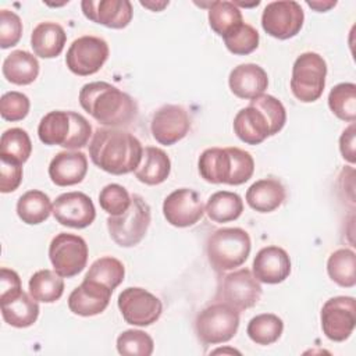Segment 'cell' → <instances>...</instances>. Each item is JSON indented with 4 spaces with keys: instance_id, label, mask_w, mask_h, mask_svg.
I'll use <instances>...</instances> for the list:
<instances>
[{
    "instance_id": "1",
    "label": "cell",
    "mask_w": 356,
    "mask_h": 356,
    "mask_svg": "<svg viewBox=\"0 0 356 356\" xmlns=\"http://www.w3.org/2000/svg\"><path fill=\"white\" fill-rule=\"evenodd\" d=\"M142 154L143 147L139 139L120 128H97L89 143L92 163L113 175L135 171Z\"/></svg>"
},
{
    "instance_id": "2",
    "label": "cell",
    "mask_w": 356,
    "mask_h": 356,
    "mask_svg": "<svg viewBox=\"0 0 356 356\" xmlns=\"http://www.w3.org/2000/svg\"><path fill=\"white\" fill-rule=\"evenodd\" d=\"M81 107L107 128H124L138 117V104L117 86L96 81L85 83L78 96Z\"/></svg>"
},
{
    "instance_id": "3",
    "label": "cell",
    "mask_w": 356,
    "mask_h": 356,
    "mask_svg": "<svg viewBox=\"0 0 356 356\" xmlns=\"http://www.w3.org/2000/svg\"><path fill=\"white\" fill-rule=\"evenodd\" d=\"M38 136L47 146H63L75 150L88 145L92 127L79 113L54 110L42 117L38 125Z\"/></svg>"
},
{
    "instance_id": "4",
    "label": "cell",
    "mask_w": 356,
    "mask_h": 356,
    "mask_svg": "<svg viewBox=\"0 0 356 356\" xmlns=\"http://www.w3.org/2000/svg\"><path fill=\"white\" fill-rule=\"evenodd\" d=\"M252 249L249 234L238 227L216 229L206 243L207 260L214 271L224 273L242 266Z\"/></svg>"
},
{
    "instance_id": "5",
    "label": "cell",
    "mask_w": 356,
    "mask_h": 356,
    "mask_svg": "<svg viewBox=\"0 0 356 356\" xmlns=\"http://www.w3.org/2000/svg\"><path fill=\"white\" fill-rule=\"evenodd\" d=\"M150 206L139 195H131V206L120 216H108L107 229L111 239L121 248L136 246L150 225Z\"/></svg>"
},
{
    "instance_id": "6",
    "label": "cell",
    "mask_w": 356,
    "mask_h": 356,
    "mask_svg": "<svg viewBox=\"0 0 356 356\" xmlns=\"http://www.w3.org/2000/svg\"><path fill=\"white\" fill-rule=\"evenodd\" d=\"M239 328V312L224 302L204 307L195 320V331L204 345L224 343L232 339Z\"/></svg>"
},
{
    "instance_id": "7",
    "label": "cell",
    "mask_w": 356,
    "mask_h": 356,
    "mask_svg": "<svg viewBox=\"0 0 356 356\" xmlns=\"http://www.w3.org/2000/svg\"><path fill=\"white\" fill-rule=\"evenodd\" d=\"M327 76L325 60L314 51H305L293 63L291 90L303 103H313L323 95Z\"/></svg>"
},
{
    "instance_id": "8",
    "label": "cell",
    "mask_w": 356,
    "mask_h": 356,
    "mask_svg": "<svg viewBox=\"0 0 356 356\" xmlns=\"http://www.w3.org/2000/svg\"><path fill=\"white\" fill-rule=\"evenodd\" d=\"M88 245L85 239L75 234L60 232L49 246V259L54 271L63 278L78 275L88 263Z\"/></svg>"
},
{
    "instance_id": "9",
    "label": "cell",
    "mask_w": 356,
    "mask_h": 356,
    "mask_svg": "<svg viewBox=\"0 0 356 356\" xmlns=\"http://www.w3.org/2000/svg\"><path fill=\"white\" fill-rule=\"evenodd\" d=\"M261 293V285L253 273L249 268H239L220 280L216 299L242 312L256 306Z\"/></svg>"
},
{
    "instance_id": "10",
    "label": "cell",
    "mask_w": 356,
    "mask_h": 356,
    "mask_svg": "<svg viewBox=\"0 0 356 356\" xmlns=\"http://www.w3.org/2000/svg\"><path fill=\"white\" fill-rule=\"evenodd\" d=\"M110 54L108 44L99 36L85 35L75 39L65 56L68 70L79 76L96 74L107 61Z\"/></svg>"
},
{
    "instance_id": "11",
    "label": "cell",
    "mask_w": 356,
    "mask_h": 356,
    "mask_svg": "<svg viewBox=\"0 0 356 356\" xmlns=\"http://www.w3.org/2000/svg\"><path fill=\"white\" fill-rule=\"evenodd\" d=\"M305 21V13L298 1L280 0L268 3L261 14L264 32L275 39L286 40L296 36Z\"/></svg>"
},
{
    "instance_id": "12",
    "label": "cell",
    "mask_w": 356,
    "mask_h": 356,
    "mask_svg": "<svg viewBox=\"0 0 356 356\" xmlns=\"http://www.w3.org/2000/svg\"><path fill=\"white\" fill-rule=\"evenodd\" d=\"M118 309L125 323L146 327L160 318L163 303L152 292L139 286H129L118 295Z\"/></svg>"
},
{
    "instance_id": "13",
    "label": "cell",
    "mask_w": 356,
    "mask_h": 356,
    "mask_svg": "<svg viewBox=\"0 0 356 356\" xmlns=\"http://www.w3.org/2000/svg\"><path fill=\"white\" fill-rule=\"evenodd\" d=\"M321 330L334 342H343L350 337L356 325V302L352 296H335L328 299L321 309Z\"/></svg>"
},
{
    "instance_id": "14",
    "label": "cell",
    "mask_w": 356,
    "mask_h": 356,
    "mask_svg": "<svg viewBox=\"0 0 356 356\" xmlns=\"http://www.w3.org/2000/svg\"><path fill=\"white\" fill-rule=\"evenodd\" d=\"M191 129L188 111L178 104H164L152 117L150 131L156 142L171 146L184 139Z\"/></svg>"
},
{
    "instance_id": "15",
    "label": "cell",
    "mask_w": 356,
    "mask_h": 356,
    "mask_svg": "<svg viewBox=\"0 0 356 356\" xmlns=\"http://www.w3.org/2000/svg\"><path fill=\"white\" fill-rule=\"evenodd\" d=\"M163 214L171 225L185 228L195 225L203 217L204 206L196 191L179 188L164 199Z\"/></svg>"
},
{
    "instance_id": "16",
    "label": "cell",
    "mask_w": 356,
    "mask_h": 356,
    "mask_svg": "<svg viewBox=\"0 0 356 356\" xmlns=\"http://www.w3.org/2000/svg\"><path fill=\"white\" fill-rule=\"evenodd\" d=\"M53 216L61 225L81 229L95 221L96 209L86 193L65 192L53 202Z\"/></svg>"
},
{
    "instance_id": "17",
    "label": "cell",
    "mask_w": 356,
    "mask_h": 356,
    "mask_svg": "<svg viewBox=\"0 0 356 356\" xmlns=\"http://www.w3.org/2000/svg\"><path fill=\"white\" fill-rule=\"evenodd\" d=\"M81 8L88 19L111 29L128 26L134 15L128 0H83Z\"/></svg>"
},
{
    "instance_id": "18",
    "label": "cell",
    "mask_w": 356,
    "mask_h": 356,
    "mask_svg": "<svg viewBox=\"0 0 356 356\" xmlns=\"http://www.w3.org/2000/svg\"><path fill=\"white\" fill-rule=\"evenodd\" d=\"M113 291L106 285L83 278L68 296V309L78 316L90 317L100 314L110 303Z\"/></svg>"
},
{
    "instance_id": "19",
    "label": "cell",
    "mask_w": 356,
    "mask_h": 356,
    "mask_svg": "<svg viewBox=\"0 0 356 356\" xmlns=\"http://www.w3.org/2000/svg\"><path fill=\"white\" fill-rule=\"evenodd\" d=\"M252 267L259 282L280 284L291 274V259L286 250L271 245L257 252Z\"/></svg>"
},
{
    "instance_id": "20",
    "label": "cell",
    "mask_w": 356,
    "mask_h": 356,
    "mask_svg": "<svg viewBox=\"0 0 356 356\" xmlns=\"http://www.w3.org/2000/svg\"><path fill=\"white\" fill-rule=\"evenodd\" d=\"M88 172V159L78 150L58 152L49 164V177L57 186H71L82 182Z\"/></svg>"
},
{
    "instance_id": "21",
    "label": "cell",
    "mask_w": 356,
    "mask_h": 356,
    "mask_svg": "<svg viewBox=\"0 0 356 356\" xmlns=\"http://www.w3.org/2000/svg\"><path fill=\"white\" fill-rule=\"evenodd\" d=\"M228 85L236 97L253 100L263 95L267 89L268 76L267 72L257 64H239L229 72Z\"/></svg>"
},
{
    "instance_id": "22",
    "label": "cell",
    "mask_w": 356,
    "mask_h": 356,
    "mask_svg": "<svg viewBox=\"0 0 356 356\" xmlns=\"http://www.w3.org/2000/svg\"><path fill=\"white\" fill-rule=\"evenodd\" d=\"M232 127L235 135L246 145H259L271 136L268 120L252 104L236 113Z\"/></svg>"
},
{
    "instance_id": "23",
    "label": "cell",
    "mask_w": 356,
    "mask_h": 356,
    "mask_svg": "<svg viewBox=\"0 0 356 356\" xmlns=\"http://www.w3.org/2000/svg\"><path fill=\"white\" fill-rule=\"evenodd\" d=\"M285 188L275 178H263L253 182L246 191V203L259 213H271L285 200Z\"/></svg>"
},
{
    "instance_id": "24",
    "label": "cell",
    "mask_w": 356,
    "mask_h": 356,
    "mask_svg": "<svg viewBox=\"0 0 356 356\" xmlns=\"http://www.w3.org/2000/svg\"><path fill=\"white\" fill-rule=\"evenodd\" d=\"M200 177L210 184H228L232 175V157L229 149L209 147L197 160Z\"/></svg>"
},
{
    "instance_id": "25",
    "label": "cell",
    "mask_w": 356,
    "mask_h": 356,
    "mask_svg": "<svg viewBox=\"0 0 356 356\" xmlns=\"http://www.w3.org/2000/svg\"><path fill=\"white\" fill-rule=\"evenodd\" d=\"M67 42L64 28L51 21L38 24L31 35V46L33 53L42 58H54L61 54Z\"/></svg>"
},
{
    "instance_id": "26",
    "label": "cell",
    "mask_w": 356,
    "mask_h": 356,
    "mask_svg": "<svg viewBox=\"0 0 356 356\" xmlns=\"http://www.w3.org/2000/svg\"><path fill=\"white\" fill-rule=\"evenodd\" d=\"M171 171V160L164 150L154 146L143 149L142 160L134 171L138 181L145 185H159L164 182Z\"/></svg>"
},
{
    "instance_id": "27",
    "label": "cell",
    "mask_w": 356,
    "mask_h": 356,
    "mask_svg": "<svg viewBox=\"0 0 356 356\" xmlns=\"http://www.w3.org/2000/svg\"><path fill=\"white\" fill-rule=\"evenodd\" d=\"M3 75L14 85H29L39 75L38 58L26 50H14L3 61Z\"/></svg>"
},
{
    "instance_id": "28",
    "label": "cell",
    "mask_w": 356,
    "mask_h": 356,
    "mask_svg": "<svg viewBox=\"0 0 356 356\" xmlns=\"http://www.w3.org/2000/svg\"><path fill=\"white\" fill-rule=\"evenodd\" d=\"M3 320L15 328L31 327L39 317V305L31 295L21 292L14 299L1 303Z\"/></svg>"
},
{
    "instance_id": "29",
    "label": "cell",
    "mask_w": 356,
    "mask_h": 356,
    "mask_svg": "<svg viewBox=\"0 0 356 356\" xmlns=\"http://www.w3.org/2000/svg\"><path fill=\"white\" fill-rule=\"evenodd\" d=\"M50 213H53L50 197L38 189L25 192L17 202V214L22 222L28 225H36L46 221Z\"/></svg>"
},
{
    "instance_id": "30",
    "label": "cell",
    "mask_w": 356,
    "mask_h": 356,
    "mask_svg": "<svg viewBox=\"0 0 356 356\" xmlns=\"http://www.w3.org/2000/svg\"><path fill=\"white\" fill-rule=\"evenodd\" d=\"M243 211L242 197L229 191H218L213 193L206 206L204 213L214 222H228L236 220Z\"/></svg>"
},
{
    "instance_id": "31",
    "label": "cell",
    "mask_w": 356,
    "mask_h": 356,
    "mask_svg": "<svg viewBox=\"0 0 356 356\" xmlns=\"http://www.w3.org/2000/svg\"><path fill=\"white\" fill-rule=\"evenodd\" d=\"M29 295L43 303H53L63 296L64 280L56 271L39 270L29 278Z\"/></svg>"
},
{
    "instance_id": "32",
    "label": "cell",
    "mask_w": 356,
    "mask_h": 356,
    "mask_svg": "<svg viewBox=\"0 0 356 356\" xmlns=\"http://www.w3.org/2000/svg\"><path fill=\"white\" fill-rule=\"evenodd\" d=\"M327 273L330 278L343 288H352L356 284V254L352 249H338L327 260Z\"/></svg>"
},
{
    "instance_id": "33",
    "label": "cell",
    "mask_w": 356,
    "mask_h": 356,
    "mask_svg": "<svg viewBox=\"0 0 356 356\" xmlns=\"http://www.w3.org/2000/svg\"><path fill=\"white\" fill-rule=\"evenodd\" d=\"M243 22L242 13L234 1H211L209 6L210 28L221 38L229 35Z\"/></svg>"
},
{
    "instance_id": "34",
    "label": "cell",
    "mask_w": 356,
    "mask_h": 356,
    "mask_svg": "<svg viewBox=\"0 0 356 356\" xmlns=\"http://www.w3.org/2000/svg\"><path fill=\"white\" fill-rule=\"evenodd\" d=\"M32 153V142L28 132L22 128H10L3 132L0 139V160L24 164Z\"/></svg>"
},
{
    "instance_id": "35",
    "label": "cell",
    "mask_w": 356,
    "mask_h": 356,
    "mask_svg": "<svg viewBox=\"0 0 356 356\" xmlns=\"http://www.w3.org/2000/svg\"><path fill=\"white\" fill-rule=\"evenodd\" d=\"M284 331V321L274 313H261L254 316L248 327V337L257 345H271L277 342Z\"/></svg>"
},
{
    "instance_id": "36",
    "label": "cell",
    "mask_w": 356,
    "mask_h": 356,
    "mask_svg": "<svg viewBox=\"0 0 356 356\" xmlns=\"http://www.w3.org/2000/svg\"><path fill=\"white\" fill-rule=\"evenodd\" d=\"M328 107L339 120L353 122L356 118V85L352 82L335 85L328 95Z\"/></svg>"
},
{
    "instance_id": "37",
    "label": "cell",
    "mask_w": 356,
    "mask_h": 356,
    "mask_svg": "<svg viewBox=\"0 0 356 356\" xmlns=\"http://www.w3.org/2000/svg\"><path fill=\"white\" fill-rule=\"evenodd\" d=\"M125 275L124 264L111 256H104L92 263L85 278L100 282L114 291L122 281Z\"/></svg>"
},
{
    "instance_id": "38",
    "label": "cell",
    "mask_w": 356,
    "mask_h": 356,
    "mask_svg": "<svg viewBox=\"0 0 356 356\" xmlns=\"http://www.w3.org/2000/svg\"><path fill=\"white\" fill-rule=\"evenodd\" d=\"M154 349L152 337L142 330H127L117 338V350L127 356H150Z\"/></svg>"
},
{
    "instance_id": "39",
    "label": "cell",
    "mask_w": 356,
    "mask_h": 356,
    "mask_svg": "<svg viewBox=\"0 0 356 356\" xmlns=\"http://www.w3.org/2000/svg\"><path fill=\"white\" fill-rule=\"evenodd\" d=\"M224 39L225 47L236 54V56H246L254 51L259 46V32L252 25L242 22L236 29H234L229 35H227Z\"/></svg>"
},
{
    "instance_id": "40",
    "label": "cell",
    "mask_w": 356,
    "mask_h": 356,
    "mask_svg": "<svg viewBox=\"0 0 356 356\" xmlns=\"http://www.w3.org/2000/svg\"><path fill=\"white\" fill-rule=\"evenodd\" d=\"M249 104L254 106L266 115V118L268 120V124H270L271 135L278 134L284 128V125L286 122V111H285L284 104L277 97L263 93L259 97L250 100Z\"/></svg>"
},
{
    "instance_id": "41",
    "label": "cell",
    "mask_w": 356,
    "mask_h": 356,
    "mask_svg": "<svg viewBox=\"0 0 356 356\" xmlns=\"http://www.w3.org/2000/svg\"><path fill=\"white\" fill-rule=\"evenodd\" d=\"M100 207L110 216H120L131 206V195L120 184H108L99 193Z\"/></svg>"
},
{
    "instance_id": "42",
    "label": "cell",
    "mask_w": 356,
    "mask_h": 356,
    "mask_svg": "<svg viewBox=\"0 0 356 356\" xmlns=\"http://www.w3.org/2000/svg\"><path fill=\"white\" fill-rule=\"evenodd\" d=\"M31 102L26 95L11 90L1 96L0 99V114L6 121H21L29 113Z\"/></svg>"
},
{
    "instance_id": "43",
    "label": "cell",
    "mask_w": 356,
    "mask_h": 356,
    "mask_svg": "<svg viewBox=\"0 0 356 356\" xmlns=\"http://www.w3.org/2000/svg\"><path fill=\"white\" fill-rule=\"evenodd\" d=\"M232 157V175L229 185H242L254 172V160L249 152L239 147H228Z\"/></svg>"
},
{
    "instance_id": "44",
    "label": "cell",
    "mask_w": 356,
    "mask_h": 356,
    "mask_svg": "<svg viewBox=\"0 0 356 356\" xmlns=\"http://www.w3.org/2000/svg\"><path fill=\"white\" fill-rule=\"evenodd\" d=\"M22 36L21 18L10 10L0 11V47L8 49L15 46Z\"/></svg>"
},
{
    "instance_id": "45",
    "label": "cell",
    "mask_w": 356,
    "mask_h": 356,
    "mask_svg": "<svg viewBox=\"0 0 356 356\" xmlns=\"http://www.w3.org/2000/svg\"><path fill=\"white\" fill-rule=\"evenodd\" d=\"M0 191L3 193L14 192L22 182V164L15 161L1 160L0 164Z\"/></svg>"
},
{
    "instance_id": "46",
    "label": "cell",
    "mask_w": 356,
    "mask_h": 356,
    "mask_svg": "<svg viewBox=\"0 0 356 356\" xmlns=\"http://www.w3.org/2000/svg\"><path fill=\"white\" fill-rule=\"evenodd\" d=\"M22 292L19 275L10 268L0 270V303L14 299Z\"/></svg>"
},
{
    "instance_id": "47",
    "label": "cell",
    "mask_w": 356,
    "mask_h": 356,
    "mask_svg": "<svg viewBox=\"0 0 356 356\" xmlns=\"http://www.w3.org/2000/svg\"><path fill=\"white\" fill-rule=\"evenodd\" d=\"M339 150L342 157L349 161L355 163V124L350 122V125L343 129L341 138H339Z\"/></svg>"
},
{
    "instance_id": "48",
    "label": "cell",
    "mask_w": 356,
    "mask_h": 356,
    "mask_svg": "<svg viewBox=\"0 0 356 356\" xmlns=\"http://www.w3.org/2000/svg\"><path fill=\"white\" fill-rule=\"evenodd\" d=\"M306 3H307L309 7H312L313 10L318 11V13L328 11L330 8H332V7L337 6V1H335V0H334V1H320V0H317V1H306Z\"/></svg>"
},
{
    "instance_id": "49",
    "label": "cell",
    "mask_w": 356,
    "mask_h": 356,
    "mask_svg": "<svg viewBox=\"0 0 356 356\" xmlns=\"http://www.w3.org/2000/svg\"><path fill=\"white\" fill-rule=\"evenodd\" d=\"M140 4L146 8H150L152 11H161L164 7L168 6V1H140Z\"/></svg>"
},
{
    "instance_id": "50",
    "label": "cell",
    "mask_w": 356,
    "mask_h": 356,
    "mask_svg": "<svg viewBox=\"0 0 356 356\" xmlns=\"http://www.w3.org/2000/svg\"><path fill=\"white\" fill-rule=\"evenodd\" d=\"M221 352H227V350H224V349H217V350H214L213 353H221ZM229 352H232V353H239V352H236L235 349H231Z\"/></svg>"
}]
</instances>
